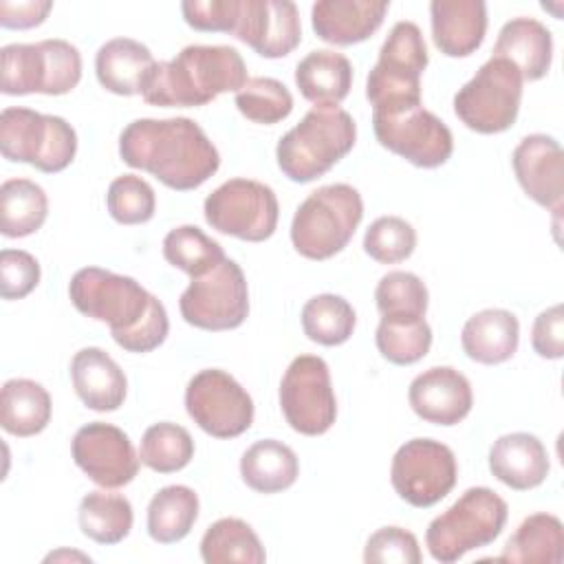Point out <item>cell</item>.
<instances>
[{
	"mask_svg": "<svg viewBox=\"0 0 564 564\" xmlns=\"http://www.w3.org/2000/svg\"><path fill=\"white\" fill-rule=\"evenodd\" d=\"M68 295L82 315L108 324L115 344L126 352H152L170 333L163 302L130 275L84 267L70 278Z\"/></svg>",
	"mask_w": 564,
	"mask_h": 564,
	"instance_id": "cell-1",
	"label": "cell"
},
{
	"mask_svg": "<svg viewBox=\"0 0 564 564\" xmlns=\"http://www.w3.org/2000/svg\"><path fill=\"white\" fill-rule=\"evenodd\" d=\"M119 156L176 192L200 187L220 167L216 145L187 117L134 119L119 134Z\"/></svg>",
	"mask_w": 564,
	"mask_h": 564,
	"instance_id": "cell-2",
	"label": "cell"
},
{
	"mask_svg": "<svg viewBox=\"0 0 564 564\" xmlns=\"http://www.w3.org/2000/svg\"><path fill=\"white\" fill-rule=\"evenodd\" d=\"M247 64L234 46H185L174 59L156 62L141 97L161 108H196L247 84Z\"/></svg>",
	"mask_w": 564,
	"mask_h": 564,
	"instance_id": "cell-3",
	"label": "cell"
},
{
	"mask_svg": "<svg viewBox=\"0 0 564 564\" xmlns=\"http://www.w3.org/2000/svg\"><path fill=\"white\" fill-rule=\"evenodd\" d=\"M357 141V123L339 106H313L275 148L278 167L293 183H311L339 163Z\"/></svg>",
	"mask_w": 564,
	"mask_h": 564,
	"instance_id": "cell-4",
	"label": "cell"
},
{
	"mask_svg": "<svg viewBox=\"0 0 564 564\" xmlns=\"http://www.w3.org/2000/svg\"><path fill=\"white\" fill-rule=\"evenodd\" d=\"M364 218L361 194L348 183L322 185L293 214L291 242L308 260H328L344 251Z\"/></svg>",
	"mask_w": 564,
	"mask_h": 564,
	"instance_id": "cell-5",
	"label": "cell"
},
{
	"mask_svg": "<svg viewBox=\"0 0 564 564\" xmlns=\"http://www.w3.org/2000/svg\"><path fill=\"white\" fill-rule=\"evenodd\" d=\"M509 518L507 502L489 487H469L447 511L436 516L425 544L436 562L452 564L474 549L491 544Z\"/></svg>",
	"mask_w": 564,
	"mask_h": 564,
	"instance_id": "cell-6",
	"label": "cell"
},
{
	"mask_svg": "<svg viewBox=\"0 0 564 564\" xmlns=\"http://www.w3.org/2000/svg\"><path fill=\"white\" fill-rule=\"evenodd\" d=\"M427 46L421 29L410 22H397L381 51L377 64L366 79V99L372 110H399L421 104V75L427 66Z\"/></svg>",
	"mask_w": 564,
	"mask_h": 564,
	"instance_id": "cell-7",
	"label": "cell"
},
{
	"mask_svg": "<svg viewBox=\"0 0 564 564\" xmlns=\"http://www.w3.org/2000/svg\"><path fill=\"white\" fill-rule=\"evenodd\" d=\"M0 62L4 95H66L82 79V55L66 40L7 44L0 51Z\"/></svg>",
	"mask_w": 564,
	"mask_h": 564,
	"instance_id": "cell-8",
	"label": "cell"
},
{
	"mask_svg": "<svg viewBox=\"0 0 564 564\" xmlns=\"http://www.w3.org/2000/svg\"><path fill=\"white\" fill-rule=\"evenodd\" d=\"M0 152L7 161L29 163L40 172L55 174L73 163L77 132L57 115L4 108L0 112Z\"/></svg>",
	"mask_w": 564,
	"mask_h": 564,
	"instance_id": "cell-9",
	"label": "cell"
},
{
	"mask_svg": "<svg viewBox=\"0 0 564 564\" xmlns=\"http://www.w3.org/2000/svg\"><path fill=\"white\" fill-rule=\"evenodd\" d=\"M522 75L505 57H489L454 95L456 117L478 134L509 130L520 112Z\"/></svg>",
	"mask_w": 564,
	"mask_h": 564,
	"instance_id": "cell-10",
	"label": "cell"
},
{
	"mask_svg": "<svg viewBox=\"0 0 564 564\" xmlns=\"http://www.w3.org/2000/svg\"><path fill=\"white\" fill-rule=\"evenodd\" d=\"M212 229L247 242H262L278 227L280 205L275 192L251 178H229L218 185L203 205Z\"/></svg>",
	"mask_w": 564,
	"mask_h": 564,
	"instance_id": "cell-11",
	"label": "cell"
},
{
	"mask_svg": "<svg viewBox=\"0 0 564 564\" xmlns=\"http://www.w3.org/2000/svg\"><path fill=\"white\" fill-rule=\"evenodd\" d=\"M183 319L200 330H231L249 315V286L238 262L225 258L212 271L192 278L178 300Z\"/></svg>",
	"mask_w": 564,
	"mask_h": 564,
	"instance_id": "cell-12",
	"label": "cell"
},
{
	"mask_svg": "<svg viewBox=\"0 0 564 564\" xmlns=\"http://www.w3.org/2000/svg\"><path fill=\"white\" fill-rule=\"evenodd\" d=\"M377 141L416 167H438L454 152L452 130L423 104L399 110H372Z\"/></svg>",
	"mask_w": 564,
	"mask_h": 564,
	"instance_id": "cell-13",
	"label": "cell"
},
{
	"mask_svg": "<svg viewBox=\"0 0 564 564\" xmlns=\"http://www.w3.org/2000/svg\"><path fill=\"white\" fill-rule=\"evenodd\" d=\"M280 408L286 423L304 436H319L333 427L337 399L322 357L300 355L289 364L280 381Z\"/></svg>",
	"mask_w": 564,
	"mask_h": 564,
	"instance_id": "cell-14",
	"label": "cell"
},
{
	"mask_svg": "<svg viewBox=\"0 0 564 564\" xmlns=\"http://www.w3.org/2000/svg\"><path fill=\"white\" fill-rule=\"evenodd\" d=\"M456 478L454 452L434 438L405 441L390 467V480L399 498L419 509L441 502L454 489Z\"/></svg>",
	"mask_w": 564,
	"mask_h": 564,
	"instance_id": "cell-15",
	"label": "cell"
},
{
	"mask_svg": "<svg viewBox=\"0 0 564 564\" xmlns=\"http://www.w3.org/2000/svg\"><path fill=\"white\" fill-rule=\"evenodd\" d=\"M185 410L214 438H236L253 423L249 392L225 370L205 368L185 388Z\"/></svg>",
	"mask_w": 564,
	"mask_h": 564,
	"instance_id": "cell-16",
	"label": "cell"
},
{
	"mask_svg": "<svg viewBox=\"0 0 564 564\" xmlns=\"http://www.w3.org/2000/svg\"><path fill=\"white\" fill-rule=\"evenodd\" d=\"M70 454L75 465L104 489H119L139 474L141 458L130 436L104 421L82 425L73 436Z\"/></svg>",
	"mask_w": 564,
	"mask_h": 564,
	"instance_id": "cell-17",
	"label": "cell"
},
{
	"mask_svg": "<svg viewBox=\"0 0 564 564\" xmlns=\"http://www.w3.org/2000/svg\"><path fill=\"white\" fill-rule=\"evenodd\" d=\"M234 35L267 59L284 57L302 40L300 11L289 0H242Z\"/></svg>",
	"mask_w": 564,
	"mask_h": 564,
	"instance_id": "cell-18",
	"label": "cell"
},
{
	"mask_svg": "<svg viewBox=\"0 0 564 564\" xmlns=\"http://www.w3.org/2000/svg\"><path fill=\"white\" fill-rule=\"evenodd\" d=\"M511 165L522 192L555 214L562 212L564 198V152L551 134L524 137L513 154Z\"/></svg>",
	"mask_w": 564,
	"mask_h": 564,
	"instance_id": "cell-19",
	"label": "cell"
},
{
	"mask_svg": "<svg viewBox=\"0 0 564 564\" xmlns=\"http://www.w3.org/2000/svg\"><path fill=\"white\" fill-rule=\"evenodd\" d=\"M408 401L419 419L449 427L471 412L474 394L463 372L452 366H434L412 379Z\"/></svg>",
	"mask_w": 564,
	"mask_h": 564,
	"instance_id": "cell-20",
	"label": "cell"
},
{
	"mask_svg": "<svg viewBox=\"0 0 564 564\" xmlns=\"http://www.w3.org/2000/svg\"><path fill=\"white\" fill-rule=\"evenodd\" d=\"M388 9L386 0H319L311 7V24L319 40L350 46L377 33Z\"/></svg>",
	"mask_w": 564,
	"mask_h": 564,
	"instance_id": "cell-21",
	"label": "cell"
},
{
	"mask_svg": "<svg viewBox=\"0 0 564 564\" xmlns=\"http://www.w3.org/2000/svg\"><path fill=\"white\" fill-rule=\"evenodd\" d=\"M432 40L447 57H469L487 33V4L482 0H432Z\"/></svg>",
	"mask_w": 564,
	"mask_h": 564,
	"instance_id": "cell-22",
	"label": "cell"
},
{
	"mask_svg": "<svg viewBox=\"0 0 564 564\" xmlns=\"http://www.w3.org/2000/svg\"><path fill=\"white\" fill-rule=\"evenodd\" d=\"M489 469L502 485L516 491H529L546 480L551 463L544 443L535 434L511 432L494 441Z\"/></svg>",
	"mask_w": 564,
	"mask_h": 564,
	"instance_id": "cell-23",
	"label": "cell"
},
{
	"mask_svg": "<svg viewBox=\"0 0 564 564\" xmlns=\"http://www.w3.org/2000/svg\"><path fill=\"white\" fill-rule=\"evenodd\" d=\"M70 379L82 403L95 412L119 410L126 401L128 379L119 364L101 348L88 346L70 359Z\"/></svg>",
	"mask_w": 564,
	"mask_h": 564,
	"instance_id": "cell-24",
	"label": "cell"
},
{
	"mask_svg": "<svg viewBox=\"0 0 564 564\" xmlns=\"http://www.w3.org/2000/svg\"><path fill=\"white\" fill-rule=\"evenodd\" d=\"M494 57L509 59L527 82L542 79L553 62V35L535 18L509 20L494 44Z\"/></svg>",
	"mask_w": 564,
	"mask_h": 564,
	"instance_id": "cell-25",
	"label": "cell"
},
{
	"mask_svg": "<svg viewBox=\"0 0 564 564\" xmlns=\"http://www.w3.org/2000/svg\"><path fill=\"white\" fill-rule=\"evenodd\" d=\"M156 59L150 48L132 37H115L99 46L95 55L97 82L112 95H141Z\"/></svg>",
	"mask_w": 564,
	"mask_h": 564,
	"instance_id": "cell-26",
	"label": "cell"
},
{
	"mask_svg": "<svg viewBox=\"0 0 564 564\" xmlns=\"http://www.w3.org/2000/svg\"><path fill=\"white\" fill-rule=\"evenodd\" d=\"M520 341L518 317L507 308H485L474 313L460 333V346L471 361L498 366L509 361Z\"/></svg>",
	"mask_w": 564,
	"mask_h": 564,
	"instance_id": "cell-27",
	"label": "cell"
},
{
	"mask_svg": "<svg viewBox=\"0 0 564 564\" xmlns=\"http://www.w3.org/2000/svg\"><path fill=\"white\" fill-rule=\"evenodd\" d=\"M295 86L300 95L319 108L339 106L352 86V66L337 51H311L295 66Z\"/></svg>",
	"mask_w": 564,
	"mask_h": 564,
	"instance_id": "cell-28",
	"label": "cell"
},
{
	"mask_svg": "<svg viewBox=\"0 0 564 564\" xmlns=\"http://www.w3.org/2000/svg\"><path fill=\"white\" fill-rule=\"evenodd\" d=\"M240 476L245 485L258 494H280L297 480L300 460L286 443L262 438L242 454Z\"/></svg>",
	"mask_w": 564,
	"mask_h": 564,
	"instance_id": "cell-29",
	"label": "cell"
},
{
	"mask_svg": "<svg viewBox=\"0 0 564 564\" xmlns=\"http://www.w3.org/2000/svg\"><path fill=\"white\" fill-rule=\"evenodd\" d=\"M564 557V527L557 516L533 513L524 518L507 540L498 562L560 564Z\"/></svg>",
	"mask_w": 564,
	"mask_h": 564,
	"instance_id": "cell-30",
	"label": "cell"
},
{
	"mask_svg": "<svg viewBox=\"0 0 564 564\" xmlns=\"http://www.w3.org/2000/svg\"><path fill=\"white\" fill-rule=\"evenodd\" d=\"M51 394L33 379H9L0 392V425L4 432L26 438L40 434L51 421Z\"/></svg>",
	"mask_w": 564,
	"mask_h": 564,
	"instance_id": "cell-31",
	"label": "cell"
},
{
	"mask_svg": "<svg viewBox=\"0 0 564 564\" xmlns=\"http://www.w3.org/2000/svg\"><path fill=\"white\" fill-rule=\"evenodd\" d=\"M198 518V496L185 485L159 489L148 505V533L159 544L181 542Z\"/></svg>",
	"mask_w": 564,
	"mask_h": 564,
	"instance_id": "cell-32",
	"label": "cell"
},
{
	"mask_svg": "<svg viewBox=\"0 0 564 564\" xmlns=\"http://www.w3.org/2000/svg\"><path fill=\"white\" fill-rule=\"evenodd\" d=\"M77 522L86 538L97 544L110 546L128 538L134 513L126 496L110 491H90L79 502Z\"/></svg>",
	"mask_w": 564,
	"mask_h": 564,
	"instance_id": "cell-33",
	"label": "cell"
},
{
	"mask_svg": "<svg viewBox=\"0 0 564 564\" xmlns=\"http://www.w3.org/2000/svg\"><path fill=\"white\" fill-rule=\"evenodd\" d=\"M48 216L46 192L29 178H9L0 187V231L7 238L35 234Z\"/></svg>",
	"mask_w": 564,
	"mask_h": 564,
	"instance_id": "cell-34",
	"label": "cell"
},
{
	"mask_svg": "<svg viewBox=\"0 0 564 564\" xmlns=\"http://www.w3.org/2000/svg\"><path fill=\"white\" fill-rule=\"evenodd\" d=\"M200 557L207 564H262L267 553L251 524L240 518H220L207 527L200 540Z\"/></svg>",
	"mask_w": 564,
	"mask_h": 564,
	"instance_id": "cell-35",
	"label": "cell"
},
{
	"mask_svg": "<svg viewBox=\"0 0 564 564\" xmlns=\"http://www.w3.org/2000/svg\"><path fill=\"white\" fill-rule=\"evenodd\" d=\"M355 324V308L341 295L322 293L302 306L304 335L319 346H339L348 341Z\"/></svg>",
	"mask_w": 564,
	"mask_h": 564,
	"instance_id": "cell-36",
	"label": "cell"
},
{
	"mask_svg": "<svg viewBox=\"0 0 564 564\" xmlns=\"http://www.w3.org/2000/svg\"><path fill=\"white\" fill-rule=\"evenodd\" d=\"M139 458L148 469L159 474L181 471L194 458V438L178 423H154L141 436Z\"/></svg>",
	"mask_w": 564,
	"mask_h": 564,
	"instance_id": "cell-37",
	"label": "cell"
},
{
	"mask_svg": "<svg viewBox=\"0 0 564 564\" xmlns=\"http://www.w3.org/2000/svg\"><path fill=\"white\" fill-rule=\"evenodd\" d=\"M163 258L185 271L189 278H198L220 264L227 256L223 247L209 238L196 225H181L167 231L163 238Z\"/></svg>",
	"mask_w": 564,
	"mask_h": 564,
	"instance_id": "cell-38",
	"label": "cell"
},
{
	"mask_svg": "<svg viewBox=\"0 0 564 564\" xmlns=\"http://www.w3.org/2000/svg\"><path fill=\"white\" fill-rule=\"evenodd\" d=\"M377 348L383 359L394 366H412L421 361L432 346V328L421 319L381 317L375 335Z\"/></svg>",
	"mask_w": 564,
	"mask_h": 564,
	"instance_id": "cell-39",
	"label": "cell"
},
{
	"mask_svg": "<svg viewBox=\"0 0 564 564\" xmlns=\"http://www.w3.org/2000/svg\"><path fill=\"white\" fill-rule=\"evenodd\" d=\"M375 302L381 317L421 319L427 313L430 293L419 275L410 271H388L375 289Z\"/></svg>",
	"mask_w": 564,
	"mask_h": 564,
	"instance_id": "cell-40",
	"label": "cell"
},
{
	"mask_svg": "<svg viewBox=\"0 0 564 564\" xmlns=\"http://www.w3.org/2000/svg\"><path fill=\"white\" fill-rule=\"evenodd\" d=\"M236 108L253 123L273 126L284 121L293 110L291 90L273 77H249L236 93Z\"/></svg>",
	"mask_w": 564,
	"mask_h": 564,
	"instance_id": "cell-41",
	"label": "cell"
},
{
	"mask_svg": "<svg viewBox=\"0 0 564 564\" xmlns=\"http://www.w3.org/2000/svg\"><path fill=\"white\" fill-rule=\"evenodd\" d=\"M106 207L119 225H141L154 216L156 196L148 181L137 174H123L108 185Z\"/></svg>",
	"mask_w": 564,
	"mask_h": 564,
	"instance_id": "cell-42",
	"label": "cell"
},
{
	"mask_svg": "<svg viewBox=\"0 0 564 564\" xmlns=\"http://www.w3.org/2000/svg\"><path fill=\"white\" fill-rule=\"evenodd\" d=\"M416 247L414 227L401 216H381L364 234V251L379 264L408 260Z\"/></svg>",
	"mask_w": 564,
	"mask_h": 564,
	"instance_id": "cell-43",
	"label": "cell"
},
{
	"mask_svg": "<svg viewBox=\"0 0 564 564\" xmlns=\"http://www.w3.org/2000/svg\"><path fill=\"white\" fill-rule=\"evenodd\" d=\"M421 557L416 535L403 527L377 529L364 549V562L368 564H419Z\"/></svg>",
	"mask_w": 564,
	"mask_h": 564,
	"instance_id": "cell-44",
	"label": "cell"
},
{
	"mask_svg": "<svg viewBox=\"0 0 564 564\" xmlns=\"http://www.w3.org/2000/svg\"><path fill=\"white\" fill-rule=\"evenodd\" d=\"M40 262L22 249H2L0 253V295L2 300H22L40 284Z\"/></svg>",
	"mask_w": 564,
	"mask_h": 564,
	"instance_id": "cell-45",
	"label": "cell"
},
{
	"mask_svg": "<svg viewBox=\"0 0 564 564\" xmlns=\"http://www.w3.org/2000/svg\"><path fill=\"white\" fill-rule=\"evenodd\" d=\"M242 0H187L181 4L183 20L205 33H236Z\"/></svg>",
	"mask_w": 564,
	"mask_h": 564,
	"instance_id": "cell-46",
	"label": "cell"
},
{
	"mask_svg": "<svg viewBox=\"0 0 564 564\" xmlns=\"http://www.w3.org/2000/svg\"><path fill=\"white\" fill-rule=\"evenodd\" d=\"M531 346L544 359H560L564 355V311L562 304L544 308L531 328Z\"/></svg>",
	"mask_w": 564,
	"mask_h": 564,
	"instance_id": "cell-47",
	"label": "cell"
},
{
	"mask_svg": "<svg viewBox=\"0 0 564 564\" xmlns=\"http://www.w3.org/2000/svg\"><path fill=\"white\" fill-rule=\"evenodd\" d=\"M51 9H53L51 0H22V2L2 0L0 24L4 29H33L46 20Z\"/></svg>",
	"mask_w": 564,
	"mask_h": 564,
	"instance_id": "cell-48",
	"label": "cell"
}]
</instances>
